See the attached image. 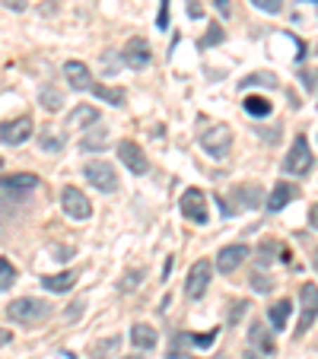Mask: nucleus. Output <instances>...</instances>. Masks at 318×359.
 Wrapping results in <instances>:
<instances>
[{
	"label": "nucleus",
	"instance_id": "nucleus-39",
	"mask_svg": "<svg viewBox=\"0 0 318 359\" xmlns=\"http://www.w3.org/2000/svg\"><path fill=\"white\" fill-rule=\"evenodd\" d=\"M83 305H86V302H83V299H77V302L70 305V312H67V321H77V318H80V315H83Z\"/></svg>",
	"mask_w": 318,
	"mask_h": 359
},
{
	"label": "nucleus",
	"instance_id": "nucleus-45",
	"mask_svg": "<svg viewBox=\"0 0 318 359\" xmlns=\"http://www.w3.org/2000/svg\"><path fill=\"white\" fill-rule=\"evenodd\" d=\"M309 219H312V226H315V229H318V203H315V207H312V213H309Z\"/></svg>",
	"mask_w": 318,
	"mask_h": 359
},
{
	"label": "nucleus",
	"instance_id": "nucleus-36",
	"mask_svg": "<svg viewBox=\"0 0 318 359\" xmlns=\"http://www.w3.org/2000/svg\"><path fill=\"white\" fill-rule=\"evenodd\" d=\"M156 29H169V0H159V16H156Z\"/></svg>",
	"mask_w": 318,
	"mask_h": 359
},
{
	"label": "nucleus",
	"instance_id": "nucleus-20",
	"mask_svg": "<svg viewBox=\"0 0 318 359\" xmlns=\"http://www.w3.org/2000/svg\"><path fill=\"white\" fill-rule=\"evenodd\" d=\"M249 340H251V344H255L261 353H267V356H274V353H277V344H274V337H271V334L264 331V325H261V321H255V325H251Z\"/></svg>",
	"mask_w": 318,
	"mask_h": 359
},
{
	"label": "nucleus",
	"instance_id": "nucleus-11",
	"mask_svg": "<svg viewBox=\"0 0 318 359\" xmlns=\"http://www.w3.org/2000/svg\"><path fill=\"white\" fill-rule=\"evenodd\" d=\"M121 55H124V64H128V67H134V70L150 67V61H153V55H150V41L140 39V35H134V39L124 45Z\"/></svg>",
	"mask_w": 318,
	"mask_h": 359
},
{
	"label": "nucleus",
	"instance_id": "nucleus-12",
	"mask_svg": "<svg viewBox=\"0 0 318 359\" xmlns=\"http://www.w3.org/2000/svg\"><path fill=\"white\" fill-rule=\"evenodd\" d=\"M64 80L70 83V89H77V93H89V86H93V74H89V67L83 61H67L64 64Z\"/></svg>",
	"mask_w": 318,
	"mask_h": 359
},
{
	"label": "nucleus",
	"instance_id": "nucleus-10",
	"mask_svg": "<svg viewBox=\"0 0 318 359\" xmlns=\"http://www.w3.org/2000/svg\"><path fill=\"white\" fill-rule=\"evenodd\" d=\"M118 159H121L124 165H128L134 175H147V169H150V163H147V156H143V149L137 147L134 140H118Z\"/></svg>",
	"mask_w": 318,
	"mask_h": 359
},
{
	"label": "nucleus",
	"instance_id": "nucleus-22",
	"mask_svg": "<svg viewBox=\"0 0 318 359\" xmlns=\"http://www.w3.org/2000/svg\"><path fill=\"white\" fill-rule=\"evenodd\" d=\"M74 280H77L74 271H64V273H51V277H41V286H45L48 292H64V290H70V286H74Z\"/></svg>",
	"mask_w": 318,
	"mask_h": 359
},
{
	"label": "nucleus",
	"instance_id": "nucleus-42",
	"mask_svg": "<svg viewBox=\"0 0 318 359\" xmlns=\"http://www.w3.org/2000/svg\"><path fill=\"white\" fill-rule=\"evenodd\" d=\"M299 76H303V86H305V89H312V86H315V74H309V70H303V74H299Z\"/></svg>",
	"mask_w": 318,
	"mask_h": 359
},
{
	"label": "nucleus",
	"instance_id": "nucleus-47",
	"mask_svg": "<svg viewBox=\"0 0 318 359\" xmlns=\"http://www.w3.org/2000/svg\"><path fill=\"white\" fill-rule=\"evenodd\" d=\"M312 264H315V271H318V248H315V258H312Z\"/></svg>",
	"mask_w": 318,
	"mask_h": 359
},
{
	"label": "nucleus",
	"instance_id": "nucleus-16",
	"mask_svg": "<svg viewBox=\"0 0 318 359\" xmlns=\"http://www.w3.org/2000/svg\"><path fill=\"white\" fill-rule=\"evenodd\" d=\"M64 143H67V137H64V130L55 128V124H48V128L39 130V147L45 149V153H61Z\"/></svg>",
	"mask_w": 318,
	"mask_h": 359
},
{
	"label": "nucleus",
	"instance_id": "nucleus-43",
	"mask_svg": "<svg viewBox=\"0 0 318 359\" xmlns=\"http://www.w3.org/2000/svg\"><path fill=\"white\" fill-rule=\"evenodd\" d=\"M217 4V10H220V16H230L232 10H230V0H213Z\"/></svg>",
	"mask_w": 318,
	"mask_h": 359
},
{
	"label": "nucleus",
	"instance_id": "nucleus-6",
	"mask_svg": "<svg viewBox=\"0 0 318 359\" xmlns=\"http://www.w3.org/2000/svg\"><path fill=\"white\" fill-rule=\"evenodd\" d=\"M61 207L70 219H89L93 217V207H89L86 194H83L80 188H74V184H64L61 188Z\"/></svg>",
	"mask_w": 318,
	"mask_h": 359
},
{
	"label": "nucleus",
	"instance_id": "nucleus-8",
	"mask_svg": "<svg viewBox=\"0 0 318 359\" xmlns=\"http://www.w3.org/2000/svg\"><path fill=\"white\" fill-rule=\"evenodd\" d=\"M32 134H35L32 118H26V115L16 118V121L0 124V143H4V147H20V143H26Z\"/></svg>",
	"mask_w": 318,
	"mask_h": 359
},
{
	"label": "nucleus",
	"instance_id": "nucleus-7",
	"mask_svg": "<svg viewBox=\"0 0 318 359\" xmlns=\"http://www.w3.org/2000/svg\"><path fill=\"white\" fill-rule=\"evenodd\" d=\"M182 217L191 219V223L204 226L210 219V210H207V197H204V191L197 188H188L182 194Z\"/></svg>",
	"mask_w": 318,
	"mask_h": 359
},
{
	"label": "nucleus",
	"instance_id": "nucleus-31",
	"mask_svg": "<svg viewBox=\"0 0 318 359\" xmlns=\"http://www.w3.org/2000/svg\"><path fill=\"white\" fill-rule=\"evenodd\" d=\"M251 7H258L267 16H277L280 10H284V0H251Z\"/></svg>",
	"mask_w": 318,
	"mask_h": 359
},
{
	"label": "nucleus",
	"instance_id": "nucleus-29",
	"mask_svg": "<svg viewBox=\"0 0 318 359\" xmlns=\"http://www.w3.org/2000/svg\"><path fill=\"white\" fill-rule=\"evenodd\" d=\"M13 283H16V267L7 258H0V292L10 290Z\"/></svg>",
	"mask_w": 318,
	"mask_h": 359
},
{
	"label": "nucleus",
	"instance_id": "nucleus-35",
	"mask_svg": "<svg viewBox=\"0 0 318 359\" xmlns=\"http://www.w3.org/2000/svg\"><path fill=\"white\" fill-rule=\"evenodd\" d=\"M251 290H258V292H271V290H274V280H271V277H264V273H255V277H251Z\"/></svg>",
	"mask_w": 318,
	"mask_h": 359
},
{
	"label": "nucleus",
	"instance_id": "nucleus-17",
	"mask_svg": "<svg viewBox=\"0 0 318 359\" xmlns=\"http://www.w3.org/2000/svg\"><path fill=\"white\" fill-rule=\"evenodd\" d=\"M89 124H99V109H93V105H77V109L67 115V128L86 130Z\"/></svg>",
	"mask_w": 318,
	"mask_h": 359
},
{
	"label": "nucleus",
	"instance_id": "nucleus-15",
	"mask_svg": "<svg viewBox=\"0 0 318 359\" xmlns=\"http://www.w3.org/2000/svg\"><path fill=\"white\" fill-rule=\"evenodd\" d=\"M293 197H296V188H293L290 182H277V184H274V191H271V197H267V203H264V207H267L271 213H280V210L286 207V203L293 201Z\"/></svg>",
	"mask_w": 318,
	"mask_h": 359
},
{
	"label": "nucleus",
	"instance_id": "nucleus-40",
	"mask_svg": "<svg viewBox=\"0 0 318 359\" xmlns=\"http://www.w3.org/2000/svg\"><path fill=\"white\" fill-rule=\"evenodd\" d=\"M188 16H194V20H201V16H204V10H201V4H197V0H188Z\"/></svg>",
	"mask_w": 318,
	"mask_h": 359
},
{
	"label": "nucleus",
	"instance_id": "nucleus-2",
	"mask_svg": "<svg viewBox=\"0 0 318 359\" xmlns=\"http://www.w3.org/2000/svg\"><path fill=\"white\" fill-rule=\"evenodd\" d=\"M201 147H204V153L207 156H213V159H226L230 156V147H232V130L226 128V124H210V128H204L201 130Z\"/></svg>",
	"mask_w": 318,
	"mask_h": 359
},
{
	"label": "nucleus",
	"instance_id": "nucleus-3",
	"mask_svg": "<svg viewBox=\"0 0 318 359\" xmlns=\"http://www.w3.org/2000/svg\"><path fill=\"white\" fill-rule=\"evenodd\" d=\"M83 175L89 178V184H93L95 191H102V194H112V191H118V172L112 163H102V159H93V163L83 165Z\"/></svg>",
	"mask_w": 318,
	"mask_h": 359
},
{
	"label": "nucleus",
	"instance_id": "nucleus-33",
	"mask_svg": "<svg viewBox=\"0 0 318 359\" xmlns=\"http://www.w3.org/2000/svg\"><path fill=\"white\" fill-rule=\"evenodd\" d=\"M223 39H226L223 29H220V26H210V29H207V35L201 39V48H213V45H220Z\"/></svg>",
	"mask_w": 318,
	"mask_h": 359
},
{
	"label": "nucleus",
	"instance_id": "nucleus-18",
	"mask_svg": "<svg viewBox=\"0 0 318 359\" xmlns=\"http://www.w3.org/2000/svg\"><path fill=\"white\" fill-rule=\"evenodd\" d=\"M232 201L242 203L245 210H255V207H261V188L258 184H239L236 191H232Z\"/></svg>",
	"mask_w": 318,
	"mask_h": 359
},
{
	"label": "nucleus",
	"instance_id": "nucleus-44",
	"mask_svg": "<svg viewBox=\"0 0 318 359\" xmlns=\"http://www.w3.org/2000/svg\"><path fill=\"white\" fill-rule=\"evenodd\" d=\"M10 340H13V331H7V327H0V346H7Z\"/></svg>",
	"mask_w": 318,
	"mask_h": 359
},
{
	"label": "nucleus",
	"instance_id": "nucleus-32",
	"mask_svg": "<svg viewBox=\"0 0 318 359\" xmlns=\"http://www.w3.org/2000/svg\"><path fill=\"white\" fill-rule=\"evenodd\" d=\"M274 251H277V242H261V248H258V264H261V267H271Z\"/></svg>",
	"mask_w": 318,
	"mask_h": 359
},
{
	"label": "nucleus",
	"instance_id": "nucleus-21",
	"mask_svg": "<svg viewBox=\"0 0 318 359\" xmlns=\"http://www.w3.org/2000/svg\"><path fill=\"white\" fill-rule=\"evenodd\" d=\"M290 312H293V302H290V299H280V302L271 305L267 318H271V327H274V331H284V327H286V318H290Z\"/></svg>",
	"mask_w": 318,
	"mask_h": 359
},
{
	"label": "nucleus",
	"instance_id": "nucleus-19",
	"mask_svg": "<svg viewBox=\"0 0 318 359\" xmlns=\"http://www.w3.org/2000/svg\"><path fill=\"white\" fill-rule=\"evenodd\" d=\"M156 340H159V337H156V331L150 325H134V327H131V344H134L137 350L150 353L156 346Z\"/></svg>",
	"mask_w": 318,
	"mask_h": 359
},
{
	"label": "nucleus",
	"instance_id": "nucleus-14",
	"mask_svg": "<svg viewBox=\"0 0 318 359\" xmlns=\"http://www.w3.org/2000/svg\"><path fill=\"white\" fill-rule=\"evenodd\" d=\"M0 188H4V191H13V194H26V191L39 188V175H32V172H16V175H4V178H0Z\"/></svg>",
	"mask_w": 318,
	"mask_h": 359
},
{
	"label": "nucleus",
	"instance_id": "nucleus-24",
	"mask_svg": "<svg viewBox=\"0 0 318 359\" xmlns=\"http://www.w3.org/2000/svg\"><path fill=\"white\" fill-rule=\"evenodd\" d=\"M89 93L95 95V99H102V102H109V105H124V89H115V86H102V83H93L89 86Z\"/></svg>",
	"mask_w": 318,
	"mask_h": 359
},
{
	"label": "nucleus",
	"instance_id": "nucleus-49",
	"mask_svg": "<svg viewBox=\"0 0 318 359\" xmlns=\"http://www.w3.org/2000/svg\"><path fill=\"white\" fill-rule=\"evenodd\" d=\"M0 169H4V159H0Z\"/></svg>",
	"mask_w": 318,
	"mask_h": 359
},
{
	"label": "nucleus",
	"instance_id": "nucleus-28",
	"mask_svg": "<svg viewBox=\"0 0 318 359\" xmlns=\"http://www.w3.org/2000/svg\"><path fill=\"white\" fill-rule=\"evenodd\" d=\"M93 130H95V134L93 137H83V143H80L83 153H99V149L105 147V137H109V134H105V128H93Z\"/></svg>",
	"mask_w": 318,
	"mask_h": 359
},
{
	"label": "nucleus",
	"instance_id": "nucleus-4",
	"mask_svg": "<svg viewBox=\"0 0 318 359\" xmlns=\"http://www.w3.org/2000/svg\"><path fill=\"white\" fill-rule=\"evenodd\" d=\"M318 318V286L315 283H303L299 290V325H296V337H303Z\"/></svg>",
	"mask_w": 318,
	"mask_h": 359
},
{
	"label": "nucleus",
	"instance_id": "nucleus-23",
	"mask_svg": "<svg viewBox=\"0 0 318 359\" xmlns=\"http://www.w3.org/2000/svg\"><path fill=\"white\" fill-rule=\"evenodd\" d=\"M242 109L249 111L251 118H267V115H271L274 105H271L267 99H264V95H245V99H242Z\"/></svg>",
	"mask_w": 318,
	"mask_h": 359
},
{
	"label": "nucleus",
	"instance_id": "nucleus-26",
	"mask_svg": "<svg viewBox=\"0 0 318 359\" xmlns=\"http://www.w3.org/2000/svg\"><path fill=\"white\" fill-rule=\"evenodd\" d=\"M118 346H121V337H105V340H99V344H93L89 346V356L93 359H109L112 353H118Z\"/></svg>",
	"mask_w": 318,
	"mask_h": 359
},
{
	"label": "nucleus",
	"instance_id": "nucleus-48",
	"mask_svg": "<svg viewBox=\"0 0 318 359\" xmlns=\"http://www.w3.org/2000/svg\"><path fill=\"white\" fill-rule=\"evenodd\" d=\"M124 359H143V356H124Z\"/></svg>",
	"mask_w": 318,
	"mask_h": 359
},
{
	"label": "nucleus",
	"instance_id": "nucleus-46",
	"mask_svg": "<svg viewBox=\"0 0 318 359\" xmlns=\"http://www.w3.org/2000/svg\"><path fill=\"white\" fill-rule=\"evenodd\" d=\"M242 359H261V356H258V353H251V350H249V353H242Z\"/></svg>",
	"mask_w": 318,
	"mask_h": 359
},
{
	"label": "nucleus",
	"instance_id": "nucleus-25",
	"mask_svg": "<svg viewBox=\"0 0 318 359\" xmlns=\"http://www.w3.org/2000/svg\"><path fill=\"white\" fill-rule=\"evenodd\" d=\"M251 86L277 89L280 80H277V74H271V70H258V74H251V76H245V80H242V89H251Z\"/></svg>",
	"mask_w": 318,
	"mask_h": 359
},
{
	"label": "nucleus",
	"instance_id": "nucleus-38",
	"mask_svg": "<svg viewBox=\"0 0 318 359\" xmlns=\"http://www.w3.org/2000/svg\"><path fill=\"white\" fill-rule=\"evenodd\" d=\"M245 312H249V302H230V325H236Z\"/></svg>",
	"mask_w": 318,
	"mask_h": 359
},
{
	"label": "nucleus",
	"instance_id": "nucleus-5",
	"mask_svg": "<svg viewBox=\"0 0 318 359\" xmlns=\"http://www.w3.org/2000/svg\"><path fill=\"white\" fill-rule=\"evenodd\" d=\"M312 163H315V156H312V149H309V140H305V137H296V140H293V149L284 159V172L286 175H309Z\"/></svg>",
	"mask_w": 318,
	"mask_h": 359
},
{
	"label": "nucleus",
	"instance_id": "nucleus-9",
	"mask_svg": "<svg viewBox=\"0 0 318 359\" xmlns=\"http://www.w3.org/2000/svg\"><path fill=\"white\" fill-rule=\"evenodd\" d=\"M210 277H213L210 261H194L191 271H188V280H185V292H188V299H201L210 286Z\"/></svg>",
	"mask_w": 318,
	"mask_h": 359
},
{
	"label": "nucleus",
	"instance_id": "nucleus-1",
	"mask_svg": "<svg viewBox=\"0 0 318 359\" xmlns=\"http://www.w3.org/2000/svg\"><path fill=\"white\" fill-rule=\"evenodd\" d=\"M51 302L45 299H35V296H20L7 305V318L16 321V325H39V321L51 318Z\"/></svg>",
	"mask_w": 318,
	"mask_h": 359
},
{
	"label": "nucleus",
	"instance_id": "nucleus-34",
	"mask_svg": "<svg viewBox=\"0 0 318 359\" xmlns=\"http://www.w3.org/2000/svg\"><path fill=\"white\" fill-rule=\"evenodd\" d=\"M217 334H220V327H213L210 334H197V337H191V334H188V340H191V346H201V350H204V346H210L213 340H217Z\"/></svg>",
	"mask_w": 318,
	"mask_h": 359
},
{
	"label": "nucleus",
	"instance_id": "nucleus-41",
	"mask_svg": "<svg viewBox=\"0 0 318 359\" xmlns=\"http://www.w3.org/2000/svg\"><path fill=\"white\" fill-rule=\"evenodd\" d=\"M4 7H10V10H16V13H22V10H26V0H4Z\"/></svg>",
	"mask_w": 318,
	"mask_h": 359
},
{
	"label": "nucleus",
	"instance_id": "nucleus-27",
	"mask_svg": "<svg viewBox=\"0 0 318 359\" xmlns=\"http://www.w3.org/2000/svg\"><path fill=\"white\" fill-rule=\"evenodd\" d=\"M39 102H41V105H45V109L48 111H58V109H61V93H58V89L55 86H41L39 89Z\"/></svg>",
	"mask_w": 318,
	"mask_h": 359
},
{
	"label": "nucleus",
	"instance_id": "nucleus-30",
	"mask_svg": "<svg viewBox=\"0 0 318 359\" xmlns=\"http://www.w3.org/2000/svg\"><path fill=\"white\" fill-rule=\"evenodd\" d=\"M185 346H191L188 334H175V337H172V350H169V359H185Z\"/></svg>",
	"mask_w": 318,
	"mask_h": 359
},
{
	"label": "nucleus",
	"instance_id": "nucleus-13",
	"mask_svg": "<svg viewBox=\"0 0 318 359\" xmlns=\"http://www.w3.org/2000/svg\"><path fill=\"white\" fill-rule=\"evenodd\" d=\"M249 258V245H226L223 251L217 255V271L220 273H232L236 267H242V261Z\"/></svg>",
	"mask_w": 318,
	"mask_h": 359
},
{
	"label": "nucleus",
	"instance_id": "nucleus-37",
	"mask_svg": "<svg viewBox=\"0 0 318 359\" xmlns=\"http://www.w3.org/2000/svg\"><path fill=\"white\" fill-rule=\"evenodd\" d=\"M140 280H143V271H128V273H124V283H121V290H124V292H131L137 283H140Z\"/></svg>",
	"mask_w": 318,
	"mask_h": 359
}]
</instances>
